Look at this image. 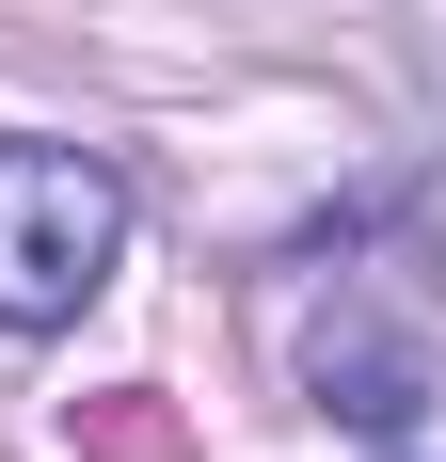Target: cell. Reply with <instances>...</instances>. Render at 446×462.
I'll return each instance as SVG.
<instances>
[{
  "instance_id": "obj_1",
  "label": "cell",
  "mask_w": 446,
  "mask_h": 462,
  "mask_svg": "<svg viewBox=\"0 0 446 462\" xmlns=\"http://www.w3.org/2000/svg\"><path fill=\"white\" fill-rule=\"evenodd\" d=\"M128 255V176L96 143H0V335H64Z\"/></svg>"
},
{
  "instance_id": "obj_2",
  "label": "cell",
  "mask_w": 446,
  "mask_h": 462,
  "mask_svg": "<svg viewBox=\"0 0 446 462\" xmlns=\"http://www.w3.org/2000/svg\"><path fill=\"white\" fill-rule=\"evenodd\" d=\"M303 383H319V399H335L351 430H383V447H399V430H414V399H431V367H414L399 335H367V319H319Z\"/></svg>"
},
{
  "instance_id": "obj_3",
  "label": "cell",
  "mask_w": 446,
  "mask_h": 462,
  "mask_svg": "<svg viewBox=\"0 0 446 462\" xmlns=\"http://www.w3.org/2000/svg\"><path fill=\"white\" fill-rule=\"evenodd\" d=\"M191 430H176V399L160 383H112V399H80V462H176Z\"/></svg>"
},
{
  "instance_id": "obj_4",
  "label": "cell",
  "mask_w": 446,
  "mask_h": 462,
  "mask_svg": "<svg viewBox=\"0 0 446 462\" xmlns=\"http://www.w3.org/2000/svg\"><path fill=\"white\" fill-rule=\"evenodd\" d=\"M414 224H431V272H446V176H431V208H414Z\"/></svg>"
}]
</instances>
